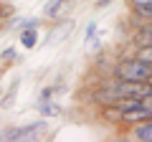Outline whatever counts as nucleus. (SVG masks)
Instances as JSON below:
<instances>
[{"label": "nucleus", "mask_w": 152, "mask_h": 142, "mask_svg": "<svg viewBox=\"0 0 152 142\" xmlns=\"http://www.w3.org/2000/svg\"><path fill=\"white\" fill-rule=\"evenodd\" d=\"M117 76L122 81H147L152 76V64L142 59H127L117 66Z\"/></svg>", "instance_id": "1"}, {"label": "nucleus", "mask_w": 152, "mask_h": 142, "mask_svg": "<svg viewBox=\"0 0 152 142\" xmlns=\"http://www.w3.org/2000/svg\"><path fill=\"white\" fill-rule=\"evenodd\" d=\"M43 130V122H36V124H28V127H18V130H10L8 132V137H3V140H36V135Z\"/></svg>", "instance_id": "2"}, {"label": "nucleus", "mask_w": 152, "mask_h": 142, "mask_svg": "<svg viewBox=\"0 0 152 142\" xmlns=\"http://www.w3.org/2000/svg\"><path fill=\"white\" fill-rule=\"evenodd\" d=\"M122 119L124 122H129V124H137V122H147V119H152V109H147V107H129V109H124L122 112Z\"/></svg>", "instance_id": "3"}, {"label": "nucleus", "mask_w": 152, "mask_h": 142, "mask_svg": "<svg viewBox=\"0 0 152 142\" xmlns=\"http://www.w3.org/2000/svg\"><path fill=\"white\" fill-rule=\"evenodd\" d=\"M69 5H71V0H51L48 5L43 8V13H46L48 18H61V15L66 13V8H69Z\"/></svg>", "instance_id": "4"}, {"label": "nucleus", "mask_w": 152, "mask_h": 142, "mask_svg": "<svg viewBox=\"0 0 152 142\" xmlns=\"http://www.w3.org/2000/svg\"><path fill=\"white\" fill-rule=\"evenodd\" d=\"M20 43L26 46V48H33V46L38 43V33L33 31V28H28V31H23V33H20Z\"/></svg>", "instance_id": "5"}, {"label": "nucleus", "mask_w": 152, "mask_h": 142, "mask_svg": "<svg viewBox=\"0 0 152 142\" xmlns=\"http://www.w3.org/2000/svg\"><path fill=\"white\" fill-rule=\"evenodd\" d=\"M137 43L140 46H152V28H142L140 36H137Z\"/></svg>", "instance_id": "6"}, {"label": "nucleus", "mask_w": 152, "mask_h": 142, "mask_svg": "<svg viewBox=\"0 0 152 142\" xmlns=\"http://www.w3.org/2000/svg\"><path fill=\"white\" fill-rule=\"evenodd\" d=\"M134 137H137V140H152V119H150V124L140 127V130L134 132Z\"/></svg>", "instance_id": "7"}, {"label": "nucleus", "mask_w": 152, "mask_h": 142, "mask_svg": "<svg viewBox=\"0 0 152 142\" xmlns=\"http://www.w3.org/2000/svg\"><path fill=\"white\" fill-rule=\"evenodd\" d=\"M122 107H117V104H114V109H107L104 112V117H107V119H112V122H117V119H122Z\"/></svg>", "instance_id": "8"}, {"label": "nucleus", "mask_w": 152, "mask_h": 142, "mask_svg": "<svg viewBox=\"0 0 152 142\" xmlns=\"http://www.w3.org/2000/svg\"><path fill=\"white\" fill-rule=\"evenodd\" d=\"M140 59H142V61H147V64H152V46H142Z\"/></svg>", "instance_id": "9"}, {"label": "nucleus", "mask_w": 152, "mask_h": 142, "mask_svg": "<svg viewBox=\"0 0 152 142\" xmlns=\"http://www.w3.org/2000/svg\"><path fill=\"white\" fill-rule=\"evenodd\" d=\"M13 59H15V51H13V48L3 51V61H13Z\"/></svg>", "instance_id": "10"}, {"label": "nucleus", "mask_w": 152, "mask_h": 142, "mask_svg": "<svg viewBox=\"0 0 152 142\" xmlns=\"http://www.w3.org/2000/svg\"><path fill=\"white\" fill-rule=\"evenodd\" d=\"M41 112H43V114H56V107H48V104H43V107H41Z\"/></svg>", "instance_id": "11"}, {"label": "nucleus", "mask_w": 152, "mask_h": 142, "mask_svg": "<svg viewBox=\"0 0 152 142\" xmlns=\"http://www.w3.org/2000/svg\"><path fill=\"white\" fill-rule=\"evenodd\" d=\"M132 5H152V0H132Z\"/></svg>", "instance_id": "12"}, {"label": "nucleus", "mask_w": 152, "mask_h": 142, "mask_svg": "<svg viewBox=\"0 0 152 142\" xmlns=\"http://www.w3.org/2000/svg\"><path fill=\"white\" fill-rule=\"evenodd\" d=\"M147 84H150V86H152V76H150V79H147Z\"/></svg>", "instance_id": "13"}]
</instances>
